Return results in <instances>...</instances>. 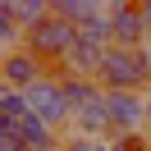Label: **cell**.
I'll use <instances>...</instances> for the list:
<instances>
[{"label": "cell", "instance_id": "cell-8", "mask_svg": "<svg viewBox=\"0 0 151 151\" xmlns=\"http://www.w3.org/2000/svg\"><path fill=\"white\" fill-rule=\"evenodd\" d=\"M14 128H19V137L28 142V151H55V147H64V142H60V133L50 128L46 119H37V114H28V119L14 124Z\"/></svg>", "mask_w": 151, "mask_h": 151}, {"label": "cell", "instance_id": "cell-7", "mask_svg": "<svg viewBox=\"0 0 151 151\" xmlns=\"http://www.w3.org/2000/svg\"><path fill=\"white\" fill-rule=\"evenodd\" d=\"M60 83H64V101H69V110H73V119L87 110V105H96L105 96V87L96 83V78H73V73H60Z\"/></svg>", "mask_w": 151, "mask_h": 151}, {"label": "cell", "instance_id": "cell-5", "mask_svg": "<svg viewBox=\"0 0 151 151\" xmlns=\"http://www.w3.org/2000/svg\"><path fill=\"white\" fill-rule=\"evenodd\" d=\"M147 101L142 92H105V105H110V137H124V133H142L147 128Z\"/></svg>", "mask_w": 151, "mask_h": 151}, {"label": "cell", "instance_id": "cell-11", "mask_svg": "<svg viewBox=\"0 0 151 151\" xmlns=\"http://www.w3.org/2000/svg\"><path fill=\"white\" fill-rule=\"evenodd\" d=\"M9 9H14V19L23 23V32H32L37 23L50 19V0H9Z\"/></svg>", "mask_w": 151, "mask_h": 151}, {"label": "cell", "instance_id": "cell-4", "mask_svg": "<svg viewBox=\"0 0 151 151\" xmlns=\"http://www.w3.org/2000/svg\"><path fill=\"white\" fill-rule=\"evenodd\" d=\"M110 32H114V46H128V50L151 46V32H147L137 0H110Z\"/></svg>", "mask_w": 151, "mask_h": 151}, {"label": "cell", "instance_id": "cell-16", "mask_svg": "<svg viewBox=\"0 0 151 151\" xmlns=\"http://www.w3.org/2000/svg\"><path fill=\"white\" fill-rule=\"evenodd\" d=\"M147 133H151V101H147Z\"/></svg>", "mask_w": 151, "mask_h": 151}, {"label": "cell", "instance_id": "cell-6", "mask_svg": "<svg viewBox=\"0 0 151 151\" xmlns=\"http://www.w3.org/2000/svg\"><path fill=\"white\" fill-rule=\"evenodd\" d=\"M46 73H50V69L41 64L37 55H28V50H5V55H0V87L32 92V87H37Z\"/></svg>", "mask_w": 151, "mask_h": 151}, {"label": "cell", "instance_id": "cell-3", "mask_svg": "<svg viewBox=\"0 0 151 151\" xmlns=\"http://www.w3.org/2000/svg\"><path fill=\"white\" fill-rule=\"evenodd\" d=\"M28 105H32V114L46 119L55 133L73 124V110H69V101H64V83H60V73H46V78H41V83L28 92Z\"/></svg>", "mask_w": 151, "mask_h": 151}, {"label": "cell", "instance_id": "cell-9", "mask_svg": "<svg viewBox=\"0 0 151 151\" xmlns=\"http://www.w3.org/2000/svg\"><path fill=\"white\" fill-rule=\"evenodd\" d=\"M73 128H78V137H110L114 128H110V105H105V96L78 114V119H73Z\"/></svg>", "mask_w": 151, "mask_h": 151}, {"label": "cell", "instance_id": "cell-12", "mask_svg": "<svg viewBox=\"0 0 151 151\" xmlns=\"http://www.w3.org/2000/svg\"><path fill=\"white\" fill-rule=\"evenodd\" d=\"M114 151H151V133H124V137H105Z\"/></svg>", "mask_w": 151, "mask_h": 151}, {"label": "cell", "instance_id": "cell-14", "mask_svg": "<svg viewBox=\"0 0 151 151\" xmlns=\"http://www.w3.org/2000/svg\"><path fill=\"white\" fill-rule=\"evenodd\" d=\"M0 151H28V142L19 137L14 124H0Z\"/></svg>", "mask_w": 151, "mask_h": 151}, {"label": "cell", "instance_id": "cell-17", "mask_svg": "<svg viewBox=\"0 0 151 151\" xmlns=\"http://www.w3.org/2000/svg\"><path fill=\"white\" fill-rule=\"evenodd\" d=\"M55 151H69V147H55Z\"/></svg>", "mask_w": 151, "mask_h": 151}, {"label": "cell", "instance_id": "cell-15", "mask_svg": "<svg viewBox=\"0 0 151 151\" xmlns=\"http://www.w3.org/2000/svg\"><path fill=\"white\" fill-rule=\"evenodd\" d=\"M142 5V19H147V32H151V0H137Z\"/></svg>", "mask_w": 151, "mask_h": 151}, {"label": "cell", "instance_id": "cell-10", "mask_svg": "<svg viewBox=\"0 0 151 151\" xmlns=\"http://www.w3.org/2000/svg\"><path fill=\"white\" fill-rule=\"evenodd\" d=\"M32 114L28 92H14V87H0V124H23Z\"/></svg>", "mask_w": 151, "mask_h": 151}, {"label": "cell", "instance_id": "cell-1", "mask_svg": "<svg viewBox=\"0 0 151 151\" xmlns=\"http://www.w3.org/2000/svg\"><path fill=\"white\" fill-rule=\"evenodd\" d=\"M96 83L105 92H142V96H151V46H142V50L110 46L105 60H101Z\"/></svg>", "mask_w": 151, "mask_h": 151}, {"label": "cell", "instance_id": "cell-13", "mask_svg": "<svg viewBox=\"0 0 151 151\" xmlns=\"http://www.w3.org/2000/svg\"><path fill=\"white\" fill-rule=\"evenodd\" d=\"M64 147H69V151H114L105 137H78V133H73V137H64Z\"/></svg>", "mask_w": 151, "mask_h": 151}, {"label": "cell", "instance_id": "cell-2", "mask_svg": "<svg viewBox=\"0 0 151 151\" xmlns=\"http://www.w3.org/2000/svg\"><path fill=\"white\" fill-rule=\"evenodd\" d=\"M73 46H78V28H73V23H64V19H55V14H50L46 23H37V28L23 37V50L37 55L41 64L55 69V73L64 69V60L73 55Z\"/></svg>", "mask_w": 151, "mask_h": 151}]
</instances>
